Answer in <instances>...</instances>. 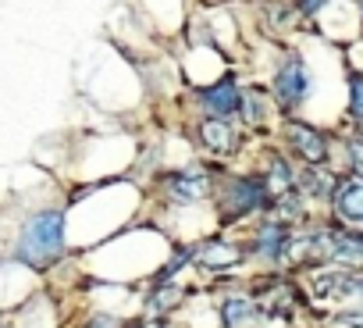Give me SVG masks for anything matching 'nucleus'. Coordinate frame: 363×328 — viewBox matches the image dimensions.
<instances>
[{"label": "nucleus", "mask_w": 363, "mask_h": 328, "mask_svg": "<svg viewBox=\"0 0 363 328\" xmlns=\"http://www.w3.org/2000/svg\"><path fill=\"white\" fill-rule=\"evenodd\" d=\"M65 246V214L61 211H40L33 214L15 243V257L26 264H50Z\"/></svg>", "instance_id": "obj_1"}, {"label": "nucleus", "mask_w": 363, "mask_h": 328, "mask_svg": "<svg viewBox=\"0 0 363 328\" xmlns=\"http://www.w3.org/2000/svg\"><path fill=\"white\" fill-rule=\"evenodd\" d=\"M274 97H278V104L289 107V111L299 107V104L310 97V68H306L303 58L289 54V58L281 61V68H278V75H274Z\"/></svg>", "instance_id": "obj_2"}, {"label": "nucleus", "mask_w": 363, "mask_h": 328, "mask_svg": "<svg viewBox=\"0 0 363 328\" xmlns=\"http://www.w3.org/2000/svg\"><path fill=\"white\" fill-rule=\"evenodd\" d=\"M267 200H271V186H267V179L242 175V179H232V182L225 186V207H228V218H239V214L260 211V207H267Z\"/></svg>", "instance_id": "obj_3"}, {"label": "nucleus", "mask_w": 363, "mask_h": 328, "mask_svg": "<svg viewBox=\"0 0 363 328\" xmlns=\"http://www.w3.org/2000/svg\"><path fill=\"white\" fill-rule=\"evenodd\" d=\"M285 139H289V146H292L306 164H320V160L328 157V139H324V132H317V129L306 125V121H285Z\"/></svg>", "instance_id": "obj_4"}, {"label": "nucleus", "mask_w": 363, "mask_h": 328, "mask_svg": "<svg viewBox=\"0 0 363 328\" xmlns=\"http://www.w3.org/2000/svg\"><path fill=\"white\" fill-rule=\"evenodd\" d=\"M242 93H246V89H239V86H235V79L228 75V79H221L218 86L203 89V93H200V100H203V107H207L214 118H228V114L242 111Z\"/></svg>", "instance_id": "obj_5"}, {"label": "nucleus", "mask_w": 363, "mask_h": 328, "mask_svg": "<svg viewBox=\"0 0 363 328\" xmlns=\"http://www.w3.org/2000/svg\"><path fill=\"white\" fill-rule=\"evenodd\" d=\"M167 193L178 200V204H196L211 193V175L207 168H189V172H178L171 182H167Z\"/></svg>", "instance_id": "obj_6"}, {"label": "nucleus", "mask_w": 363, "mask_h": 328, "mask_svg": "<svg viewBox=\"0 0 363 328\" xmlns=\"http://www.w3.org/2000/svg\"><path fill=\"white\" fill-rule=\"evenodd\" d=\"M200 139H203V146H211L218 153H232L239 146V132L228 118H203L200 121Z\"/></svg>", "instance_id": "obj_7"}, {"label": "nucleus", "mask_w": 363, "mask_h": 328, "mask_svg": "<svg viewBox=\"0 0 363 328\" xmlns=\"http://www.w3.org/2000/svg\"><path fill=\"white\" fill-rule=\"evenodd\" d=\"M335 214L349 225H363V182H338L335 190Z\"/></svg>", "instance_id": "obj_8"}, {"label": "nucleus", "mask_w": 363, "mask_h": 328, "mask_svg": "<svg viewBox=\"0 0 363 328\" xmlns=\"http://www.w3.org/2000/svg\"><path fill=\"white\" fill-rule=\"evenodd\" d=\"M196 261H200L203 268H235V264L242 261V253H239V246H232L228 239H211V243H203V246L196 250Z\"/></svg>", "instance_id": "obj_9"}, {"label": "nucleus", "mask_w": 363, "mask_h": 328, "mask_svg": "<svg viewBox=\"0 0 363 328\" xmlns=\"http://www.w3.org/2000/svg\"><path fill=\"white\" fill-rule=\"evenodd\" d=\"M292 243V232L281 229V225H264L260 236H257V253L271 257V261H285V250Z\"/></svg>", "instance_id": "obj_10"}, {"label": "nucleus", "mask_w": 363, "mask_h": 328, "mask_svg": "<svg viewBox=\"0 0 363 328\" xmlns=\"http://www.w3.org/2000/svg\"><path fill=\"white\" fill-rule=\"evenodd\" d=\"M299 186H303L306 197H335V190H338V182L320 168V164H306V172L299 175Z\"/></svg>", "instance_id": "obj_11"}, {"label": "nucleus", "mask_w": 363, "mask_h": 328, "mask_svg": "<svg viewBox=\"0 0 363 328\" xmlns=\"http://www.w3.org/2000/svg\"><path fill=\"white\" fill-rule=\"evenodd\" d=\"M296 182H299V175H292V164H289L285 157H274V160H271V175H267L271 193L289 197V190H296Z\"/></svg>", "instance_id": "obj_12"}, {"label": "nucleus", "mask_w": 363, "mask_h": 328, "mask_svg": "<svg viewBox=\"0 0 363 328\" xmlns=\"http://www.w3.org/2000/svg\"><path fill=\"white\" fill-rule=\"evenodd\" d=\"M221 314H225V324H228V328H239V324H246L250 317H257V303L246 300V296H232Z\"/></svg>", "instance_id": "obj_13"}, {"label": "nucleus", "mask_w": 363, "mask_h": 328, "mask_svg": "<svg viewBox=\"0 0 363 328\" xmlns=\"http://www.w3.org/2000/svg\"><path fill=\"white\" fill-rule=\"evenodd\" d=\"M239 114H242L246 121H253V125L264 121V114H267V111H264V97H260L257 89H246V93H242V111H239Z\"/></svg>", "instance_id": "obj_14"}, {"label": "nucleus", "mask_w": 363, "mask_h": 328, "mask_svg": "<svg viewBox=\"0 0 363 328\" xmlns=\"http://www.w3.org/2000/svg\"><path fill=\"white\" fill-rule=\"evenodd\" d=\"M349 111H352V118L363 121V75L359 72L349 75Z\"/></svg>", "instance_id": "obj_15"}, {"label": "nucleus", "mask_w": 363, "mask_h": 328, "mask_svg": "<svg viewBox=\"0 0 363 328\" xmlns=\"http://www.w3.org/2000/svg\"><path fill=\"white\" fill-rule=\"evenodd\" d=\"M278 214L285 222H296V218H303V207H299L296 197H278Z\"/></svg>", "instance_id": "obj_16"}, {"label": "nucleus", "mask_w": 363, "mask_h": 328, "mask_svg": "<svg viewBox=\"0 0 363 328\" xmlns=\"http://www.w3.org/2000/svg\"><path fill=\"white\" fill-rule=\"evenodd\" d=\"M296 4H299V11H303V15H317V11H324L328 0H296Z\"/></svg>", "instance_id": "obj_17"}, {"label": "nucleus", "mask_w": 363, "mask_h": 328, "mask_svg": "<svg viewBox=\"0 0 363 328\" xmlns=\"http://www.w3.org/2000/svg\"><path fill=\"white\" fill-rule=\"evenodd\" d=\"M93 328H121V321H118V317H107V314H100V317L93 321Z\"/></svg>", "instance_id": "obj_18"}, {"label": "nucleus", "mask_w": 363, "mask_h": 328, "mask_svg": "<svg viewBox=\"0 0 363 328\" xmlns=\"http://www.w3.org/2000/svg\"><path fill=\"white\" fill-rule=\"evenodd\" d=\"M352 157H356V164L363 168V139H356V143H352Z\"/></svg>", "instance_id": "obj_19"}]
</instances>
